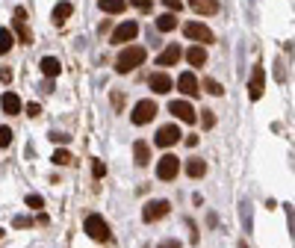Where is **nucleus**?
<instances>
[{"label":"nucleus","mask_w":295,"mask_h":248,"mask_svg":"<svg viewBox=\"0 0 295 248\" xmlns=\"http://www.w3.org/2000/svg\"><path fill=\"white\" fill-rule=\"evenodd\" d=\"M145 59H148V50H145L142 45H124V50H121L118 59H115V71H118V74H127V71L139 68Z\"/></svg>","instance_id":"obj_1"},{"label":"nucleus","mask_w":295,"mask_h":248,"mask_svg":"<svg viewBox=\"0 0 295 248\" xmlns=\"http://www.w3.org/2000/svg\"><path fill=\"white\" fill-rule=\"evenodd\" d=\"M83 231H86V236H92L95 242H109V239H113V231H109L106 219H103V216H98V213L86 216V222H83Z\"/></svg>","instance_id":"obj_2"},{"label":"nucleus","mask_w":295,"mask_h":248,"mask_svg":"<svg viewBox=\"0 0 295 248\" xmlns=\"http://www.w3.org/2000/svg\"><path fill=\"white\" fill-rule=\"evenodd\" d=\"M183 35H186V39H192L195 45H213V42H215L213 30H210L207 24H201V21H189V24H183Z\"/></svg>","instance_id":"obj_3"},{"label":"nucleus","mask_w":295,"mask_h":248,"mask_svg":"<svg viewBox=\"0 0 295 248\" xmlns=\"http://www.w3.org/2000/svg\"><path fill=\"white\" fill-rule=\"evenodd\" d=\"M157 110H160V106H157L154 100H139V103H136V110L130 113V121L142 127V124H148V121H154V118H157Z\"/></svg>","instance_id":"obj_4"},{"label":"nucleus","mask_w":295,"mask_h":248,"mask_svg":"<svg viewBox=\"0 0 295 248\" xmlns=\"http://www.w3.org/2000/svg\"><path fill=\"white\" fill-rule=\"evenodd\" d=\"M177 171H180V160H177L174 154H165V157H160V165H157V177H160V181L171 183L174 177H177Z\"/></svg>","instance_id":"obj_5"},{"label":"nucleus","mask_w":295,"mask_h":248,"mask_svg":"<svg viewBox=\"0 0 295 248\" xmlns=\"http://www.w3.org/2000/svg\"><path fill=\"white\" fill-rule=\"evenodd\" d=\"M136 35H139V24L136 21H124V24H118L113 30V39H109V42H113V45H130Z\"/></svg>","instance_id":"obj_6"},{"label":"nucleus","mask_w":295,"mask_h":248,"mask_svg":"<svg viewBox=\"0 0 295 248\" xmlns=\"http://www.w3.org/2000/svg\"><path fill=\"white\" fill-rule=\"evenodd\" d=\"M168 210H171V204L163 201V198H157V201H151V204H145L142 219H145V222H160L163 216H168Z\"/></svg>","instance_id":"obj_7"},{"label":"nucleus","mask_w":295,"mask_h":248,"mask_svg":"<svg viewBox=\"0 0 295 248\" xmlns=\"http://www.w3.org/2000/svg\"><path fill=\"white\" fill-rule=\"evenodd\" d=\"M183 136H180V127L177 124H163L160 130H157V145L160 148H171V145H177Z\"/></svg>","instance_id":"obj_8"},{"label":"nucleus","mask_w":295,"mask_h":248,"mask_svg":"<svg viewBox=\"0 0 295 248\" xmlns=\"http://www.w3.org/2000/svg\"><path fill=\"white\" fill-rule=\"evenodd\" d=\"M263 92H266V71H263V65H254L248 95H251V100H260V98H263Z\"/></svg>","instance_id":"obj_9"},{"label":"nucleus","mask_w":295,"mask_h":248,"mask_svg":"<svg viewBox=\"0 0 295 248\" xmlns=\"http://www.w3.org/2000/svg\"><path fill=\"white\" fill-rule=\"evenodd\" d=\"M183 95H186V98H192V95H198L201 92V83H198V77L192 74V71H183V74L177 77V83H174Z\"/></svg>","instance_id":"obj_10"},{"label":"nucleus","mask_w":295,"mask_h":248,"mask_svg":"<svg viewBox=\"0 0 295 248\" xmlns=\"http://www.w3.org/2000/svg\"><path fill=\"white\" fill-rule=\"evenodd\" d=\"M168 110H171L174 118L186 121V124H195V106H192V103H186V100H171Z\"/></svg>","instance_id":"obj_11"},{"label":"nucleus","mask_w":295,"mask_h":248,"mask_svg":"<svg viewBox=\"0 0 295 248\" xmlns=\"http://www.w3.org/2000/svg\"><path fill=\"white\" fill-rule=\"evenodd\" d=\"M180 56H183L180 45H168V48H165V50H163V53L157 56V65H160V68H171V65H174V62H177Z\"/></svg>","instance_id":"obj_12"},{"label":"nucleus","mask_w":295,"mask_h":248,"mask_svg":"<svg viewBox=\"0 0 295 248\" xmlns=\"http://www.w3.org/2000/svg\"><path fill=\"white\" fill-rule=\"evenodd\" d=\"M0 106H3V113L6 116H18L24 106H21V98L15 92H3V98H0Z\"/></svg>","instance_id":"obj_13"},{"label":"nucleus","mask_w":295,"mask_h":248,"mask_svg":"<svg viewBox=\"0 0 295 248\" xmlns=\"http://www.w3.org/2000/svg\"><path fill=\"white\" fill-rule=\"evenodd\" d=\"M171 77L168 74H163V71H157V74H151V89L157 92V95H165V92H171Z\"/></svg>","instance_id":"obj_14"},{"label":"nucleus","mask_w":295,"mask_h":248,"mask_svg":"<svg viewBox=\"0 0 295 248\" xmlns=\"http://www.w3.org/2000/svg\"><path fill=\"white\" fill-rule=\"evenodd\" d=\"M186 59H189V65H195V68L207 65V50H204V45H195V42H192V48L186 50Z\"/></svg>","instance_id":"obj_15"},{"label":"nucleus","mask_w":295,"mask_h":248,"mask_svg":"<svg viewBox=\"0 0 295 248\" xmlns=\"http://www.w3.org/2000/svg\"><path fill=\"white\" fill-rule=\"evenodd\" d=\"M195 15H215L218 12V0H189Z\"/></svg>","instance_id":"obj_16"},{"label":"nucleus","mask_w":295,"mask_h":248,"mask_svg":"<svg viewBox=\"0 0 295 248\" xmlns=\"http://www.w3.org/2000/svg\"><path fill=\"white\" fill-rule=\"evenodd\" d=\"M133 160H136V165H148V160H151V148H148V142H136L133 145Z\"/></svg>","instance_id":"obj_17"},{"label":"nucleus","mask_w":295,"mask_h":248,"mask_svg":"<svg viewBox=\"0 0 295 248\" xmlns=\"http://www.w3.org/2000/svg\"><path fill=\"white\" fill-rule=\"evenodd\" d=\"M71 12H74V6L68 3V0L56 3V6H53V24H65V21L71 18Z\"/></svg>","instance_id":"obj_18"},{"label":"nucleus","mask_w":295,"mask_h":248,"mask_svg":"<svg viewBox=\"0 0 295 248\" xmlns=\"http://www.w3.org/2000/svg\"><path fill=\"white\" fill-rule=\"evenodd\" d=\"M186 174L192 177V181H198V177H204V174H207V163H204V160H198V157H192V160L186 163Z\"/></svg>","instance_id":"obj_19"},{"label":"nucleus","mask_w":295,"mask_h":248,"mask_svg":"<svg viewBox=\"0 0 295 248\" xmlns=\"http://www.w3.org/2000/svg\"><path fill=\"white\" fill-rule=\"evenodd\" d=\"M59 71H62V62H59L56 56H45V59H42V74H45V77H56Z\"/></svg>","instance_id":"obj_20"},{"label":"nucleus","mask_w":295,"mask_h":248,"mask_svg":"<svg viewBox=\"0 0 295 248\" xmlns=\"http://www.w3.org/2000/svg\"><path fill=\"white\" fill-rule=\"evenodd\" d=\"M12 33L18 35V42H27V45L33 42V33H30V27L24 24V18H15V21H12Z\"/></svg>","instance_id":"obj_21"},{"label":"nucleus","mask_w":295,"mask_h":248,"mask_svg":"<svg viewBox=\"0 0 295 248\" xmlns=\"http://www.w3.org/2000/svg\"><path fill=\"white\" fill-rule=\"evenodd\" d=\"M12 45H15V33H12L9 27H0V56L9 53V50H12Z\"/></svg>","instance_id":"obj_22"},{"label":"nucleus","mask_w":295,"mask_h":248,"mask_svg":"<svg viewBox=\"0 0 295 248\" xmlns=\"http://www.w3.org/2000/svg\"><path fill=\"white\" fill-rule=\"evenodd\" d=\"M98 6H100V12H106V15H118V12H124V0H98Z\"/></svg>","instance_id":"obj_23"},{"label":"nucleus","mask_w":295,"mask_h":248,"mask_svg":"<svg viewBox=\"0 0 295 248\" xmlns=\"http://www.w3.org/2000/svg\"><path fill=\"white\" fill-rule=\"evenodd\" d=\"M157 30H160V33L177 30V15H171V12H168V15H160V18H157Z\"/></svg>","instance_id":"obj_24"},{"label":"nucleus","mask_w":295,"mask_h":248,"mask_svg":"<svg viewBox=\"0 0 295 248\" xmlns=\"http://www.w3.org/2000/svg\"><path fill=\"white\" fill-rule=\"evenodd\" d=\"M201 86H204V92H210V95H215V98H221V95H225V86H221L218 80H213V77H207Z\"/></svg>","instance_id":"obj_25"},{"label":"nucleus","mask_w":295,"mask_h":248,"mask_svg":"<svg viewBox=\"0 0 295 248\" xmlns=\"http://www.w3.org/2000/svg\"><path fill=\"white\" fill-rule=\"evenodd\" d=\"M50 160H53L56 165H68V163H71V151H68V148H56Z\"/></svg>","instance_id":"obj_26"},{"label":"nucleus","mask_w":295,"mask_h":248,"mask_svg":"<svg viewBox=\"0 0 295 248\" xmlns=\"http://www.w3.org/2000/svg\"><path fill=\"white\" fill-rule=\"evenodd\" d=\"M9 145H12V130L0 127V148H9Z\"/></svg>","instance_id":"obj_27"},{"label":"nucleus","mask_w":295,"mask_h":248,"mask_svg":"<svg viewBox=\"0 0 295 248\" xmlns=\"http://www.w3.org/2000/svg\"><path fill=\"white\" fill-rule=\"evenodd\" d=\"M27 207L30 210H42L45 207V198L42 195H27Z\"/></svg>","instance_id":"obj_28"},{"label":"nucleus","mask_w":295,"mask_h":248,"mask_svg":"<svg viewBox=\"0 0 295 248\" xmlns=\"http://www.w3.org/2000/svg\"><path fill=\"white\" fill-rule=\"evenodd\" d=\"M124 103H127V98H124L121 92H113V106H115V113H124Z\"/></svg>","instance_id":"obj_29"},{"label":"nucleus","mask_w":295,"mask_h":248,"mask_svg":"<svg viewBox=\"0 0 295 248\" xmlns=\"http://www.w3.org/2000/svg\"><path fill=\"white\" fill-rule=\"evenodd\" d=\"M127 3H130V6H136L139 12H151V6H154L151 0H127Z\"/></svg>","instance_id":"obj_30"},{"label":"nucleus","mask_w":295,"mask_h":248,"mask_svg":"<svg viewBox=\"0 0 295 248\" xmlns=\"http://www.w3.org/2000/svg\"><path fill=\"white\" fill-rule=\"evenodd\" d=\"M201 124H204L207 130L215 124V116H213V110H204V113H201Z\"/></svg>","instance_id":"obj_31"},{"label":"nucleus","mask_w":295,"mask_h":248,"mask_svg":"<svg viewBox=\"0 0 295 248\" xmlns=\"http://www.w3.org/2000/svg\"><path fill=\"white\" fill-rule=\"evenodd\" d=\"M50 142H56V145H68L71 133H50Z\"/></svg>","instance_id":"obj_32"},{"label":"nucleus","mask_w":295,"mask_h":248,"mask_svg":"<svg viewBox=\"0 0 295 248\" xmlns=\"http://www.w3.org/2000/svg\"><path fill=\"white\" fill-rule=\"evenodd\" d=\"M92 174H95V177H98V181H100V177L106 174V165H103L100 160H95V163H92Z\"/></svg>","instance_id":"obj_33"},{"label":"nucleus","mask_w":295,"mask_h":248,"mask_svg":"<svg viewBox=\"0 0 295 248\" xmlns=\"http://www.w3.org/2000/svg\"><path fill=\"white\" fill-rule=\"evenodd\" d=\"M163 6H165L168 12H180V9H183V0H163Z\"/></svg>","instance_id":"obj_34"},{"label":"nucleus","mask_w":295,"mask_h":248,"mask_svg":"<svg viewBox=\"0 0 295 248\" xmlns=\"http://www.w3.org/2000/svg\"><path fill=\"white\" fill-rule=\"evenodd\" d=\"M12 225L24 231V228H33V219H30V216H15V222H12Z\"/></svg>","instance_id":"obj_35"},{"label":"nucleus","mask_w":295,"mask_h":248,"mask_svg":"<svg viewBox=\"0 0 295 248\" xmlns=\"http://www.w3.org/2000/svg\"><path fill=\"white\" fill-rule=\"evenodd\" d=\"M0 83H12V68L9 65H0Z\"/></svg>","instance_id":"obj_36"},{"label":"nucleus","mask_w":295,"mask_h":248,"mask_svg":"<svg viewBox=\"0 0 295 248\" xmlns=\"http://www.w3.org/2000/svg\"><path fill=\"white\" fill-rule=\"evenodd\" d=\"M242 216H245V231H251V207H248V201H242Z\"/></svg>","instance_id":"obj_37"},{"label":"nucleus","mask_w":295,"mask_h":248,"mask_svg":"<svg viewBox=\"0 0 295 248\" xmlns=\"http://www.w3.org/2000/svg\"><path fill=\"white\" fill-rule=\"evenodd\" d=\"M24 110H27V116H30V118H35V116L42 113V106H39V103H30V106H24Z\"/></svg>","instance_id":"obj_38"},{"label":"nucleus","mask_w":295,"mask_h":248,"mask_svg":"<svg viewBox=\"0 0 295 248\" xmlns=\"http://www.w3.org/2000/svg\"><path fill=\"white\" fill-rule=\"evenodd\" d=\"M160 248H183V245H180V239H165V242H160Z\"/></svg>","instance_id":"obj_39"},{"label":"nucleus","mask_w":295,"mask_h":248,"mask_svg":"<svg viewBox=\"0 0 295 248\" xmlns=\"http://www.w3.org/2000/svg\"><path fill=\"white\" fill-rule=\"evenodd\" d=\"M286 222H289V233H292V204H286Z\"/></svg>","instance_id":"obj_40"},{"label":"nucleus","mask_w":295,"mask_h":248,"mask_svg":"<svg viewBox=\"0 0 295 248\" xmlns=\"http://www.w3.org/2000/svg\"><path fill=\"white\" fill-rule=\"evenodd\" d=\"M186 145H189V148H195V145H198V136H195V133H192V136H186Z\"/></svg>","instance_id":"obj_41"},{"label":"nucleus","mask_w":295,"mask_h":248,"mask_svg":"<svg viewBox=\"0 0 295 248\" xmlns=\"http://www.w3.org/2000/svg\"><path fill=\"white\" fill-rule=\"evenodd\" d=\"M0 236H3V228H0Z\"/></svg>","instance_id":"obj_42"}]
</instances>
